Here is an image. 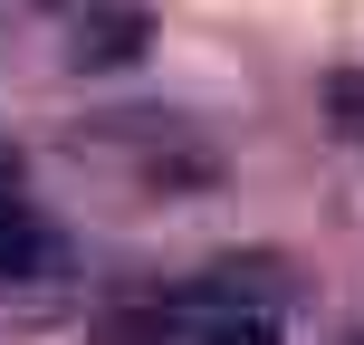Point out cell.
Masks as SVG:
<instances>
[{
	"label": "cell",
	"mask_w": 364,
	"mask_h": 345,
	"mask_svg": "<svg viewBox=\"0 0 364 345\" xmlns=\"http://www.w3.org/2000/svg\"><path fill=\"white\" fill-rule=\"evenodd\" d=\"M58 259V240L38 230V211H19V201H0V278H38Z\"/></svg>",
	"instance_id": "cell-1"
},
{
	"label": "cell",
	"mask_w": 364,
	"mask_h": 345,
	"mask_svg": "<svg viewBox=\"0 0 364 345\" xmlns=\"http://www.w3.org/2000/svg\"><path fill=\"white\" fill-rule=\"evenodd\" d=\"M201 345H278V327H269V317H220Z\"/></svg>",
	"instance_id": "cell-2"
}]
</instances>
